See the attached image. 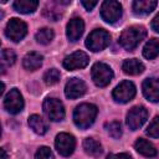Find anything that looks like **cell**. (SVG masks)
Wrapping results in <instances>:
<instances>
[{
  "label": "cell",
  "mask_w": 159,
  "mask_h": 159,
  "mask_svg": "<svg viewBox=\"0 0 159 159\" xmlns=\"http://www.w3.org/2000/svg\"><path fill=\"white\" fill-rule=\"evenodd\" d=\"M97 113H98V109L94 104L82 103V104L77 106L73 112V122L78 128L86 129L93 124V122L97 117Z\"/></svg>",
  "instance_id": "cell-1"
},
{
  "label": "cell",
  "mask_w": 159,
  "mask_h": 159,
  "mask_svg": "<svg viewBox=\"0 0 159 159\" xmlns=\"http://www.w3.org/2000/svg\"><path fill=\"white\" fill-rule=\"evenodd\" d=\"M145 36H147V31L143 26H130L120 34L119 45L123 48L132 51L142 42V40H144Z\"/></svg>",
  "instance_id": "cell-2"
},
{
  "label": "cell",
  "mask_w": 159,
  "mask_h": 159,
  "mask_svg": "<svg viewBox=\"0 0 159 159\" xmlns=\"http://www.w3.org/2000/svg\"><path fill=\"white\" fill-rule=\"evenodd\" d=\"M109 41H111L109 32H107L103 29H96L88 35V37L86 40V46L91 51L98 52V51H102L103 48H106L109 45Z\"/></svg>",
  "instance_id": "cell-3"
},
{
  "label": "cell",
  "mask_w": 159,
  "mask_h": 159,
  "mask_svg": "<svg viewBox=\"0 0 159 159\" xmlns=\"http://www.w3.org/2000/svg\"><path fill=\"white\" fill-rule=\"evenodd\" d=\"M92 80L98 87H106L109 84V82L113 78V71L112 68L103 63V62H97L92 67Z\"/></svg>",
  "instance_id": "cell-4"
},
{
  "label": "cell",
  "mask_w": 159,
  "mask_h": 159,
  "mask_svg": "<svg viewBox=\"0 0 159 159\" xmlns=\"http://www.w3.org/2000/svg\"><path fill=\"white\" fill-rule=\"evenodd\" d=\"M101 16L108 24L117 22L122 16V5L114 0H107L101 6Z\"/></svg>",
  "instance_id": "cell-5"
},
{
  "label": "cell",
  "mask_w": 159,
  "mask_h": 159,
  "mask_svg": "<svg viewBox=\"0 0 159 159\" xmlns=\"http://www.w3.org/2000/svg\"><path fill=\"white\" fill-rule=\"evenodd\" d=\"M43 112L50 120L58 122L65 118V108L60 99L47 98L43 102Z\"/></svg>",
  "instance_id": "cell-6"
},
{
  "label": "cell",
  "mask_w": 159,
  "mask_h": 159,
  "mask_svg": "<svg viewBox=\"0 0 159 159\" xmlns=\"http://www.w3.org/2000/svg\"><path fill=\"white\" fill-rule=\"evenodd\" d=\"M26 32H27V26H26V24H25L22 20L16 19V17L11 19V20L7 22L6 29H5L6 36H7L11 41H14V42L21 41V40L25 37Z\"/></svg>",
  "instance_id": "cell-7"
},
{
  "label": "cell",
  "mask_w": 159,
  "mask_h": 159,
  "mask_svg": "<svg viewBox=\"0 0 159 159\" xmlns=\"http://www.w3.org/2000/svg\"><path fill=\"white\" fill-rule=\"evenodd\" d=\"M148 118V111L143 106H135L133 107L128 114H127V125L132 130L139 129Z\"/></svg>",
  "instance_id": "cell-8"
},
{
  "label": "cell",
  "mask_w": 159,
  "mask_h": 159,
  "mask_svg": "<svg viewBox=\"0 0 159 159\" xmlns=\"http://www.w3.org/2000/svg\"><path fill=\"white\" fill-rule=\"evenodd\" d=\"M113 98L118 103H127L135 96V86L130 81H122L113 89Z\"/></svg>",
  "instance_id": "cell-9"
},
{
  "label": "cell",
  "mask_w": 159,
  "mask_h": 159,
  "mask_svg": "<svg viewBox=\"0 0 159 159\" xmlns=\"http://www.w3.org/2000/svg\"><path fill=\"white\" fill-rule=\"evenodd\" d=\"M55 147L61 155L68 157L73 153L75 147H76L75 137L70 133H60V134H57V137L55 139Z\"/></svg>",
  "instance_id": "cell-10"
},
{
  "label": "cell",
  "mask_w": 159,
  "mask_h": 159,
  "mask_svg": "<svg viewBox=\"0 0 159 159\" xmlns=\"http://www.w3.org/2000/svg\"><path fill=\"white\" fill-rule=\"evenodd\" d=\"M4 107L11 114H17V113H20L22 111V108H24V98H22L21 93L16 88L10 89V92L5 96Z\"/></svg>",
  "instance_id": "cell-11"
},
{
  "label": "cell",
  "mask_w": 159,
  "mask_h": 159,
  "mask_svg": "<svg viewBox=\"0 0 159 159\" xmlns=\"http://www.w3.org/2000/svg\"><path fill=\"white\" fill-rule=\"evenodd\" d=\"M89 62L88 55L83 51H76L70 56H66L63 60V67L68 71L84 68Z\"/></svg>",
  "instance_id": "cell-12"
},
{
  "label": "cell",
  "mask_w": 159,
  "mask_h": 159,
  "mask_svg": "<svg viewBox=\"0 0 159 159\" xmlns=\"http://www.w3.org/2000/svg\"><path fill=\"white\" fill-rule=\"evenodd\" d=\"M86 83L80 78H71L65 87V94L70 99H76L86 93Z\"/></svg>",
  "instance_id": "cell-13"
},
{
  "label": "cell",
  "mask_w": 159,
  "mask_h": 159,
  "mask_svg": "<svg viewBox=\"0 0 159 159\" xmlns=\"http://www.w3.org/2000/svg\"><path fill=\"white\" fill-rule=\"evenodd\" d=\"M83 31H84V22L81 17H73L68 21L66 27V35L70 41L72 42L77 41L82 36Z\"/></svg>",
  "instance_id": "cell-14"
},
{
  "label": "cell",
  "mask_w": 159,
  "mask_h": 159,
  "mask_svg": "<svg viewBox=\"0 0 159 159\" xmlns=\"http://www.w3.org/2000/svg\"><path fill=\"white\" fill-rule=\"evenodd\" d=\"M143 94L150 102H159V78H147L143 82Z\"/></svg>",
  "instance_id": "cell-15"
},
{
  "label": "cell",
  "mask_w": 159,
  "mask_h": 159,
  "mask_svg": "<svg viewBox=\"0 0 159 159\" xmlns=\"http://www.w3.org/2000/svg\"><path fill=\"white\" fill-rule=\"evenodd\" d=\"M134 148L139 154H142L143 157H147V158H154L158 154L155 147L150 142H148L147 139H143V138H139L135 140Z\"/></svg>",
  "instance_id": "cell-16"
},
{
  "label": "cell",
  "mask_w": 159,
  "mask_h": 159,
  "mask_svg": "<svg viewBox=\"0 0 159 159\" xmlns=\"http://www.w3.org/2000/svg\"><path fill=\"white\" fill-rule=\"evenodd\" d=\"M42 55H40L39 52L36 51H31L29 53H26V56L24 57V61H22V65L26 70L29 71H36L37 68L41 67L42 65Z\"/></svg>",
  "instance_id": "cell-17"
},
{
  "label": "cell",
  "mask_w": 159,
  "mask_h": 159,
  "mask_svg": "<svg viewBox=\"0 0 159 159\" xmlns=\"http://www.w3.org/2000/svg\"><path fill=\"white\" fill-rule=\"evenodd\" d=\"M157 6V1L154 0H137L133 1L132 7L134 14L137 15H148L150 14Z\"/></svg>",
  "instance_id": "cell-18"
},
{
  "label": "cell",
  "mask_w": 159,
  "mask_h": 159,
  "mask_svg": "<svg viewBox=\"0 0 159 159\" xmlns=\"http://www.w3.org/2000/svg\"><path fill=\"white\" fill-rule=\"evenodd\" d=\"M122 68H123L124 73L135 76V75H140L144 71V65L137 58H129L123 62Z\"/></svg>",
  "instance_id": "cell-19"
},
{
  "label": "cell",
  "mask_w": 159,
  "mask_h": 159,
  "mask_svg": "<svg viewBox=\"0 0 159 159\" xmlns=\"http://www.w3.org/2000/svg\"><path fill=\"white\" fill-rule=\"evenodd\" d=\"M12 6H14V9L17 12H21V14H31V12H34L37 9L39 2L36 0H16L12 4Z\"/></svg>",
  "instance_id": "cell-20"
},
{
  "label": "cell",
  "mask_w": 159,
  "mask_h": 159,
  "mask_svg": "<svg viewBox=\"0 0 159 159\" xmlns=\"http://www.w3.org/2000/svg\"><path fill=\"white\" fill-rule=\"evenodd\" d=\"M29 125L35 133H37L40 135L45 134L47 132V129H48L47 123L42 119V117H40L37 114H32V116L29 117Z\"/></svg>",
  "instance_id": "cell-21"
},
{
  "label": "cell",
  "mask_w": 159,
  "mask_h": 159,
  "mask_svg": "<svg viewBox=\"0 0 159 159\" xmlns=\"http://www.w3.org/2000/svg\"><path fill=\"white\" fill-rule=\"evenodd\" d=\"M83 149L88 155L94 157V158L99 157L102 154V152H103L102 145L99 144V142H97L93 138H86L83 140Z\"/></svg>",
  "instance_id": "cell-22"
},
{
  "label": "cell",
  "mask_w": 159,
  "mask_h": 159,
  "mask_svg": "<svg viewBox=\"0 0 159 159\" xmlns=\"http://www.w3.org/2000/svg\"><path fill=\"white\" fill-rule=\"evenodd\" d=\"M158 55H159V40H157V39H150V40L145 43V46H144V48H143V56H144L145 58H148V60H153V58H155Z\"/></svg>",
  "instance_id": "cell-23"
},
{
  "label": "cell",
  "mask_w": 159,
  "mask_h": 159,
  "mask_svg": "<svg viewBox=\"0 0 159 159\" xmlns=\"http://www.w3.org/2000/svg\"><path fill=\"white\" fill-rule=\"evenodd\" d=\"M35 39H36V41H37L39 43H41V45H47V43H50V42L52 41V39H53V31H52L51 29H48V27L40 29V30L36 32Z\"/></svg>",
  "instance_id": "cell-24"
},
{
  "label": "cell",
  "mask_w": 159,
  "mask_h": 159,
  "mask_svg": "<svg viewBox=\"0 0 159 159\" xmlns=\"http://www.w3.org/2000/svg\"><path fill=\"white\" fill-rule=\"evenodd\" d=\"M106 130L114 139H118L122 135V127H120V123L117 122V120H113V122L107 123L106 124Z\"/></svg>",
  "instance_id": "cell-25"
},
{
  "label": "cell",
  "mask_w": 159,
  "mask_h": 159,
  "mask_svg": "<svg viewBox=\"0 0 159 159\" xmlns=\"http://www.w3.org/2000/svg\"><path fill=\"white\" fill-rule=\"evenodd\" d=\"M43 81H45V83L48 84V86L56 84V83L60 81V72H58L56 68H50L48 71L45 72V75H43Z\"/></svg>",
  "instance_id": "cell-26"
},
{
  "label": "cell",
  "mask_w": 159,
  "mask_h": 159,
  "mask_svg": "<svg viewBox=\"0 0 159 159\" xmlns=\"http://www.w3.org/2000/svg\"><path fill=\"white\" fill-rule=\"evenodd\" d=\"M16 61V55L12 50H9V48H4L1 51V62L2 65H6V66H12Z\"/></svg>",
  "instance_id": "cell-27"
},
{
  "label": "cell",
  "mask_w": 159,
  "mask_h": 159,
  "mask_svg": "<svg viewBox=\"0 0 159 159\" xmlns=\"http://www.w3.org/2000/svg\"><path fill=\"white\" fill-rule=\"evenodd\" d=\"M145 133L152 138H159V116H157L148 125Z\"/></svg>",
  "instance_id": "cell-28"
},
{
  "label": "cell",
  "mask_w": 159,
  "mask_h": 159,
  "mask_svg": "<svg viewBox=\"0 0 159 159\" xmlns=\"http://www.w3.org/2000/svg\"><path fill=\"white\" fill-rule=\"evenodd\" d=\"M35 159H55L52 152L47 147H40L35 154Z\"/></svg>",
  "instance_id": "cell-29"
},
{
  "label": "cell",
  "mask_w": 159,
  "mask_h": 159,
  "mask_svg": "<svg viewBox=\"0 0 159 159\" xmlns=\"http://www.w3.org/2000/svg\"><path fill=\"white\" fill-rule=\"evenodd\" d=\"M43 15H45L47 19L52 20V21H57L58 17L61 16V12H60V11H56V10H47V9H45V10H43Z\"/></svg>",
  "instance_id": "cell-30"
},
{
  "label": "cell",
  "mask_w": 159,
  "mask_h": 159,
  "mask_svg": "<svg viewBox=\"0 0 159 159\" xmlns=\"http://www.w3.org/2000/svg\"><path fill=\"white\" fill-rule=\"evenodd\" d=\"M107 159H132V157L127 153H118V154H109Z\"/></svg>",
  "instance_id": "cell-31"
},
{
  "label": "cell",
  "mask_w": 159,
  "mask_h": 159,
  "mask_svg": "<svg viewBox=\"0 0 159 159\" xmlns=\"http://www.w3.org/2000/svg\"><path fill=\"white\" fill-rule=\"evenodd\" d=\"M152 29H153L155 32L159 34V14L152 20Z\"/></svg>",
  "instance_id": "cell-32"
},
{
  "label": "cell",
  "mask_w": 159,
  "mask_h": 159,
  "mask_svg": "<svg viewBox=\"0 0 159 159\" xmlns=\"http://www.w3.org/2000/svg\"><path fill=\"white\" fill-rule=\"evenodd\" d=\"M81 4L86 7V10H92V9H93L98 2H97V1H84V0H83Z\"/></svg>",
  "instance_id": "cell-33"
},
{
  "label": "cell",
  "mask_w": 159,
  "mask_h": 159,
  "mask_svg": "<svg viewBox=\"0 0 159 159\" xmlns=\"http://www.w3.org/2000/svg\"><path fill=\"white\" fill-rule=\"evenodd\" d=\"M0 152H1V159H7V154H6L5 149H4V148H1V149H0Z\"/></svg>",
  "instance_id": "cell-34"
}]
</instances>
